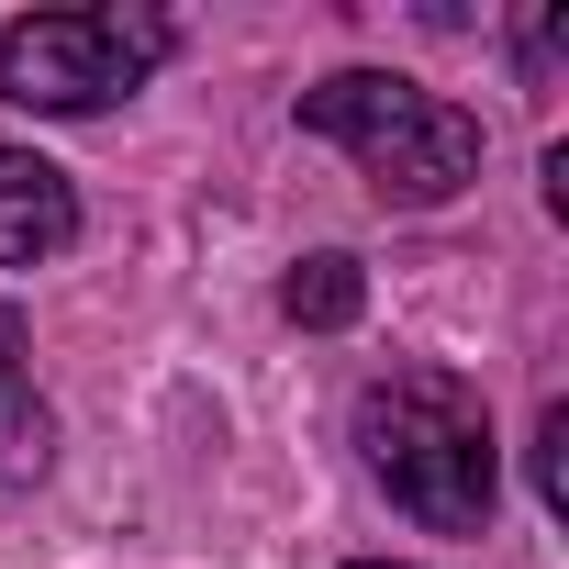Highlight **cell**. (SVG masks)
I'll return each instance as SVG.
<instances>
[{"instance_id":"obj_6","label":"cell","mask_w":569,"mask_h":569,"mask_svg":"<svg viewBox=\"0 0 569 569\" xmlns=\"http://www.w3.org/2000/svg\"><path fill=\"white\" fill-rule=\"evenodd\" d=\"M279 313H291V325H313V336H336V325H358V313H369V268H358L347 246H325V257H302L291 279H279Z\"/></svg>"},{"instance_id":"obj_2","label":"cell","mask_w":569,"mask_h":569,"mask_svg":"<svg viewBox=\"0 0 569 569\" xmlns=\"http://www.w3.org/2000/svg\"><path fill=\"white\" fill-rule=\"evenodd\" d=\"M302 134L347 146V157L369 168V190L402 201V212H436V201H458V190L480 179V123H469L458 101L391 79V68H336V79H313V90H302Z\"/></svg>"},{"instance_id":"obj_7","label":"cell","mask_w":569,"mask_h":569,"mask_svg":"<svg viewBox=\"0 0 569 569\" xmlns=\"http://www.w3.org/2000/svg\"><path fill=\"white\" fill-rule=\"evenodd\" d=\"M536 502H547V513H569V402H547V413H536Z\"/></svg>"},{"instance_id":"obj_3","label":"cell","mask_w":569,"mask_h":569,"mask_svg":"<svg viewBox=\"0 0 569 569\" xmlns=\"http://www.w3.org/2000/svg\"><path fill=\"white\" fill-rule=\"evenodd\" d=\"M168 57L157 12H34L0 34V101L23 112H112L146 90V68Z\"/></svg>"},{"instance_id":"obj_4","label":"cell","mask_w":569,"mask_h":569,"mask_svg":"<svg viewBox=\"0 0 569 569\" xmlns=\"http://www.w3.org/2000/svg\"><path fill=\"white\" fill-rule=\"evenodd\" d=\"M79 234V190H68V168H46V157H23V146H0V268H34V257H57Z\"/></svg>"},{"instance_id":"obj_8","label":"cell","mask_w":569,"mask_h":569,"mask_svg":"<svg viewBox=\"0 0 569 569\" xmlns=\"http://www.w3.org/2000/svg\"><path fill=\"white\" fill-rule=\"evenodd\" d=\"M358 569H402V558H358Z\"/></svg>"},{"instance_id":"obj_1","label":"cell","mask_w":569,"mask_h":569,"mask_svg":"<svg viewBox=\"0 0 569 569\" xmlns=\"http://www.w3.org/2000/svg\"><path fill=\"white\" fill-rule=\"evenodd\" d=\"M358 447L380 469V491L436 525V536H491V502H502V447H491V413L469 380L447 369H391L369 402H358Z\"/></svg>"},{"instance_id":"obj_5","label":"cell","mask_w":569,"mask_h":569,"mask_svg":"<svg viewBox=\"0 0 569 569\" xmlns=\"http://www.w3.org/2000/svg\"><path fill=\"white\" fill-rule=\"evenodd\" d=\"M57 458V425L34 402V369H23V313L0 302V480H34Z\"/></svg>"}]
</instances>
